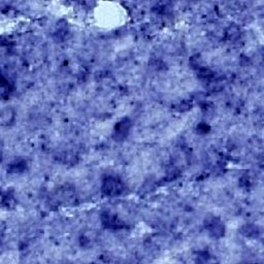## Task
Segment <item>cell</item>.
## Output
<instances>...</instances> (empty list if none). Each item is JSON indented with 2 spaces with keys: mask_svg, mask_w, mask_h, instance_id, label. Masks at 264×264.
<instances>
[{
  "mask_svg": "<svg viewBox=\"0 0 264 264\" xmlns=\"http://www.w3.org/2000/svg\"><path fill=\"white\" fill-rule=\"evenodd\" d=\"M102 190L106 196H118L124 191L123 182L116 176H106L102 180Z\"/></svg>",
  "mask_w": 264,
  "mask_h": 264,
  "instance_id": "6da1fadb",
  "label": "cell"
},
{
  "mask_svg": "<svg viewBox=\"0 0 264 264\" xmlns=\"http://www.w3.org/2000/svg\"><path fill=\"white\" fill-rule=\"evenodd\" d=\"M102 225L108 229L120 230V229L125 228V223L117 216V214L110 212H102Z\"/></svg>",
  "mask_w": 264,
  "mask_h": 264,
  "instance_id": "7a4b0ae2",
  "label": "cell"
},
{
  "mask_svg": "<svg viewBox=\"0 0 264 264\" xmlns=\"http://www.w3.org/2000/svg\"><path fill=\"white\" fill-rule=\"evenodd\" d=\"M131 127H132V122L130 121V119L128 118L122 119L120 122L116 124L114 128V138L118 142L124 140L129 136Z\"/></svg>",
  "mask_w": 264,
  "mask_h": 264,
  "instance_id": "3957f363",
  "label": "cell"
},
{
  "mask_svg": "<svg viewBox=\"0 0 264 264\" xmlns=\"http://www.w3.org/2000/svg\"><path fill=\"white\" fill-rule=\"evenodd\" d=\"M206 228L214 238H220L224 234V224L216 217L208 218L206 221Z\"/></svg>",
  "mask_w": 264,
  "mask_h": 264,
  "instance_id": "277c9868",
  "label": "cell"
},
{
  "mask_svg": "<svg viewBox=\"0 0 264 264\" xmlns=\"http://www.w3.org/2000/svg\"><path fill=\"white\" fill-rule=\"evenodd\" d=\"M197 130L200 132V134H208V131L210 130V127L206 125L204 123H202L197 126Z\"/></svg>",
  "mask_w": 264,
  "mask_h": 264,
  "instance_id": "5b68a950",
  "label": "cell"
}]
</instances>
